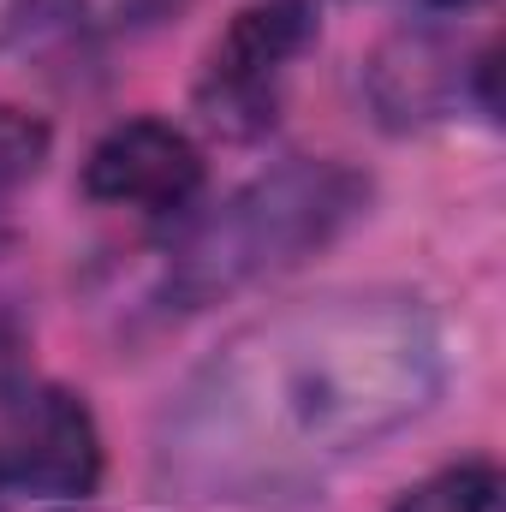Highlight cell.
<instances>
[{
    "label": "cell",
    "instance_id": "obj_1",
    "mask_svg": "<svg viewBox=\"0 0 506 512\" xmlns=\"http://www.w3.org/2000/svg\"><path fill=\"white\" fill-rule=\"evenodd\" d=\"M447 387V334L411 292L280 304L221 340L161 417L155 465L185 501H292L411 429Z\"/></svg>",
    "mask_w": 506,
    "mask_h": 512
},
{
    "label": "cell",
    "instance_id": "obj_2",
    "mask_svg": "<svg viewBox=\"0 0 506 512\" xmlns=\"http://www.w3.org/2000/svg\"><path fill=\"white\" fill-rule=\"evenodd\" d=\"M370 203V179L346 161H286L251 179L239 197L209 209L167 251L161 292L173 310H203L233 292L298 268L304 256L334 245Z\"/></svg>",
    "mask_w": 506,
    "mask_h": 512
},
{
    "label": "cell",
    "instance_id": "obj_3",
    "mask_svg": "<svg viewBox=\"0 0 506 512\" xmlns=\"http://www.w3.org/2000/svg\"><path fill=\"white\" fill-rule=\"evenodd\" d=\"M0 471L36 501H90L102 483V429L84 393L0 376Z\"/></svg>",
    "mask_w": 506,
    "mask_h": 512
},
{
    "label": "cell",
    "instance_id": "obj_4",
    "mask_svg": "<svg viewBox=\"0 0 506 512\" xmlns=\"http://www.w3.org/2000/svg\"><path fill=\"white\" fill-rule=\"evenodd\" d=\"M316 42V12L304 0H262L245 6L221 42L209 48L203 84H197V108L221 137H256L274 126L280 108V84L292 72V60Z\"/></svg>",
    "mask_w": 506,
    "mask_h": 512
},
{
    "label": "cell",
    "instance_id": "obj_5",
    "mask_svg": "<svg viewBox=\"0 0 506 512\" xmlns=\"http://www.w3.org/2000/svg\"><path fill=\"white\" fill-rule=\"evenodd\" d=\"M203 191V149L167 120H126L114 126L84 161V197L114 209L179 215Z\"/></svg>",
    "mask_w": 506,
    "mask_h": 512
},
{
    "label": "cell",
    "instance_id": "obj_6",
    "mask_svg": "<svg viewBox=\"0 0 506 512\" xmlns=\"http://www.w3.org/2000/svg\"><path fill=\"white\" fill-rule=\"evenodd\" d=\"M459 48L435 30H399L370 54V102H376L381 126L411 131L423 120H441L447 102L459 96Z\"/></svg>",
    "mask_w": 506,
    "mask_h": 512
},
{
    "label": "cell",
    "instance_id": "obj_7",
    "mask_svg": "<svg viewBox=\"0 0 506 512\" xmlns=\"http://www.w3.org/2000/svg\"><path fill=\"white\" fill-rule=\"evenodd\" d=\"M393 512H501V471L489 459H459L405 489Z\"/></svg>",
    "mask_w": 506,
    "mask_h": 512
},
{
    "label": "cell",
    "instance_id": "obj_8",
    "mask_svg": "<svg viewBox=\"0 0 506 512\" xmlns=\"http://www.w3.org/2000/svg\"><path fill=\"white\" fill-rule=\"evenodd\" d=\"M48 149H54V131H48V120H36L30 108L0 102V191L30 185V179L48 167Z\"/></svg>",
    "mask_w": 506,
    "mask_h": 512
},
{
    "label": "cell",
    "instance_id": "obj_9",
    "mask_svg": "<svg viewBox=\"0 0 506 512\" xmlns=\"http://www.w3.org/2000/svg\"><path fill=\"white\" fill-rule=\"evenodd\" d=\"M60 6H66V0H0V54L18 48L24 36H36Z\"/></svg>",
    "mask_w": 506,
    "mask_h": 512
},
{
    "label": "cell",
    "instance_id": "obj_10",
    "mask_svg": "<svg viewBox=\"0 0 506 512\" xmlns=\"http://www.w3.org/2000/svg\"><path fill=\"white\" fill-rule=\"evenodd\" d=\"M6 245H12V227H6V215H0V251H6Z\"/></svg>",
    "mask_w": 506,
    "mask_h": 512
},
{
    "label": "cell",
    "instance_id": "obj_11",
    "mask_svg": "<svg viewBox=\"0 0 506 512\" xmlns=\"http://www.w3.org/2000/svg\"><path fill=\"white\" fill-rule=\"evenodd\" d=\"M429 6H465V0H429Z\"/></svg>",
    "mask_w": 506,
    "mask_h": 512
}]
</instances>
